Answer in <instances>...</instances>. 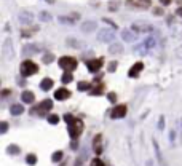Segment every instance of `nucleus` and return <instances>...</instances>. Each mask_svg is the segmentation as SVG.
<instances>
[{
    "mask_svg": "<svg viewBox=\"0 0 182 166\" xmlns=\"http://www.w3.org/2000/svg\"><path fill=\"white\" fill-rule=\"evenodd\" d=\"M19 71H21V75L24 78H27V77H31V75H34V74L38 72V66L34 61H31V59H26V61L21 62Z\"/></svg>",
    "mask_w": 182,
    "mask_h": 166,
    "instance_id": "f257e3e1",
    "label": "nucleus"
},
{
    "mask_svg": "<svg viewBox=\"0 0 182 166\" xmlns=\"http://www.w3.org/2000/svg\"><path fill=\"white\" fill-rule=\"evenodd\" d=\"M58 64H59V67L62 69L64 72H71L72 74V71H75L77 66H78V61L75 58H72V56H62V58H59Z\"/></svg>",
    "mask_w": 182,
    "mask_h": 166,
    "instance_id": "f03ea898",
    "label": "nucleus"
},
{
    "mask_svg": "<svg viewBox=\"0 0 182 166\" xmlns=\"http://www.w3.org/2000/svg\"><path fill=\"white\" fill-rule=\"evenodd\" d=\"M83 128H85V124H83V121L80 118H74L71 123H69V134H71V137L74 141L83 133Z\"/></svg>",
    "mask_w": 182,
    "mask_h": 166,
    "instance_id": "7ed1b4c3",
    "label": "nucleus"
},
{
    "mask_svg": "<svg viewBox=\"0 0 182 166\" xmlns=\"http://www.w3.org/2000/svg\"><path fill=\"white\" fill-rule=\"evenodd\" d=\"M115 38V29H102L97 32V40L104 42V43H114Z\"/></svg>",
    "mask_w": 182,
    "mask_h": 166,
    "instance_id": "20e7f679",
    "label": "nucleus"
},
{
    "mask_svg": "<svg viewBox=\"0 0 182 166\" xmlns=\"http://www.w3.org/2000/svg\"><path fill=\"white\" fill-rule=\"evenodd\" d=\"M2 54L7 61L15 58V50H13V45H11V38H5L3 46H2Z\"/></svg>",
    "mask_w": 182,
    "mask_h": 166,
    "instance_id": "39448f33",
    "label": "nucleus"
},
{
    "mask_svg": "<svg viewBox=\"0 0 182 166\" xmlns=\"http://www.w3.org/2000/svg\"><path fill=\"white\" fill-rule=\"evenodd\" d=\"M102 64H104V59L102 58H94V59L86 61V67H88V71L91 74H97V72H99L101 67H102Z\"/></svg>",
    "mask_w": 182,
    "mask_h": 166,
    "instance_id": "423d86ee",
    "label": "nucleus"
},
{
    "mask_svg": "<svg viewBox=\"0 0 182 166\" xmlns=\"http://www.w3.org/2000/svg\"><path fill=\"white\" fill-rule=\"evenodd\" d=\"M126 112H128V107L125 104H118V105H115L114 109H112L110 117L112 118H123L125 115H126Z\"/></svg>",
    "mask_w": 182,
    "mask_h": 166,
    "instance_id": "0eeeda50",
    "label": "nucleus"
},
{
    "mask_svg": "<svg viewBox=\"0 0 182 166\" xmlns=\"http://www.w3.org/2000/svg\"><path fill=\"white\" fill-rule=\"evenodd\" d=\"M35 109H37V114H38V115H45L48 110L53 109V101H51V99H45V101H42Z\"/></svg>",
    "mask_w": 182,
    "mask_h": 166,
    "instance_id": "6e6552de",
    "label": "nucleus"
},
{
    "mask_svg": "<svg viewBox=\"0 0 182 166\" xmlns=\"http://www.w3.org/2000/svg\"><path fill=\"white\" fill-rule=\"evenodd\" d=\"M18 19H19V22L21 24H26V26H29V24H32V21H34V15L31 11H21L19 13V16H18Z\"/></svg>",
    "mask_w": 182,
    "mask_h": 166,
    "instance_id": "1a4fd4ad",
    "label": "nucleus"
},
{
    "mask_svg": "<svg viewBox=\"0 0 182 166\" xmlns=\"http://www.w3.org/2000/svg\"><path fill=\"white\" fill-rule=\"evenodd\" d=\"M40 51V46L38 45H24L22 46V56L24 58H29V56H32V54H35V53H38Z\"/></svg>",
    "mask_w": 182,
    "mask_h": 166,
    "instance_id": "9d476101",
    "label": "nucleus"
},
{
    "mask_svg": "<svg viewBox=\"0 0 182 166\" xmlns=\"http://www.w3.org/2000/svg\"><path fill=\"white\" fill-rule=\"evenodd\" d=\"M128 5H131L133 8H141V10H147L150 7V0H128Z\"/></svg>",
    "mask_w": 182,
    "mask_h": 166,
    "instance_id": "9b49d317",
    "label": "nucleus"
},
{
    "mask_svg": "<svg viewBox=\"0 0 182 166\" xmlns=\"http://www.w3.org/2000/svg\"><path fill=\"white\" fill-rule=\"evenodd\" d=\"M96 29H97V22H96V21H85V22L80 26V31L85 32V34L94 32Z\"/></svg>",
    "mask_w": 182,
    "mask_h": 166,
    "instance_id": "f8f14e48",
    "label": "nucleus"
},
{
    "mask_svg": "<svg viewBox=\"0 0 182 166\" xmlns=\"http://www.w3.org/2000/svg\"><path fill=\"white\" fill-rule=\"evenodd\" d=\"M54 98L58 99V101H66V99H69L71 98V91H69L67 88H58L54 91Z\"/></svg>",
    "mask_w": 182,
    "mask_h": 166,
    "instance_id": "ddd939ff",
    "label": "nucleus"
},
{
    "mask_svg": "<svg viewBox=\"0 0 182 166\" xmlns=\"http://www.w3.org/2000/svg\"><path fill=\"white\" fill-rule=\"evenodd\" d=\"M125 48L121 43H118V42H114V43H110L109 45V53L110 54H114V56H120V54H123Z\"/></svg>",
    "mask_w": 182,
    "mask_h": 166,
    "instance_id": "4468645a",
    "label": "nucleus"
},
{
    "mask_svg": "<svg viewBox=\"0 0 182 166\" xmlns=\"http://www.w3.org/2000/svg\"><path fill=\"white\" fill-rule=\"evenodd\" d=\"M131 29H133L136 34H139V32H153V27H152V26L141 24V22H134V24L131 26Z\"/></svg>",
    "mask_w": 182,
    "mask_h": 166,
    "instance_id": "2eb2a0df",
    "label": "nucleus"
},
{
    "mask_svg": "<svg viewBox=\"0 0 182 166\" xmlns=\"http://www.w3.org/2000/svg\"><path fill=\"white\" fill-rule=\"evenodd\" d=\"M121 38H123L125 42H128V43H131V42H134V40L137 38V34H136L133 29H123Z\"/></svg>",
    "mask_w": 182,
    "mask_h": 166,
    "instance_id": "dca6fc26",
    "label": "nucleus"
},
{
    "mask_svg": "<svg viewBox=\"0 0 182 166\" xmlns=\"http://www.w3.org/2000/svg\"><path fill=\"white\" fill-rule=\"evenodd\" d=\"M144 69V64L139 61V62H136L131 69H130V72H128V77H131V78H136L139 74H141V71Z\"/></svg>",
    "mask_w": 182,
    "mask_h": 166,
    "instance_id": "f3484780",
    "label": "nucleus"
},
{
    "mask_svg": "<svg viewBox=\"0 0 182 166\" xmlns=\"http://www.w3.org/2000/svg\"><path fill=\"white\" fill-rule=\"evenodd\" d=\"M67 45L71 46V48H75V50H83L85 48V42H81V40H78V38H67Z\"/></svg>",
    "mask_w": 182,
    "mask_h": 166,
    "instance_id": "a211bd4d",
    "label": "nucleus"
},
{
    "mask_svg": "<svg viewBox=\"0 0 182 166\" xmlns=\"http://www.w3.org/2000/svg\"><path fill=\"white\" fill-rule=\"evenodd\" d=\"M93 85H94V86H91V90H90V94H91V96H99V94H102V93H104V90H106L104 83L93 81Z\"/></svg>",
    "mask_w": 182,
    "mask_h": 166,
    "instance_id": "6ab92c4d",
    "label": "nucleus"
},
{
    "mask_svg": "<svg viewBox=\"0 0 182 166\" xmlns=\"http://www.w3.org/2000/svg\"><path fill=\"white\" fill-rule=\"evenodd\" d=\"M101 141H102V134H96L94 139H93V149H94V152H96V155H101V152H102Z\"/></svg>",
    "mask_w": 182,
    "mask_h": 166,
    "instance_id": "aec40b11",
    "label": "nucleus"
},
{
    "mask_svg": "<svg viewBox=\"0 0 182 166\" xmlns=\"http://www.w3.org/2000/svg\"><path fill=\"white\" fill-rule=\"evenodd\" d=\"M21 99H22V102H26V104H32L34 101H35V96H34V93L32 91H22V94H21Z\"/></svg>",
    "mask_w": 182,
    "mask_h": 166,
    "instance_id": "412c9836",
    "label": "nucleus"
},
{
    "mask_svg": "<svg viewBox=\"0 0 182 166\" xmlns=\"http://www.w3.org/2000/svg\"><path fill=\"white\" fill-rule=\"evenodd\" d=\"M53 85H54V81H53V78H43L42 80V83H40V88L43 90V91H50L51 88H53Z\"/></svg>",
    "mask_w": 182,
    "mask_h": 166,
    "instance_id": "4be33fe9",
    "label": "nucleus"
},
{
    "mask_svg": "<svg viewBox=\"0 0 182 166\" xmlns=\"http://www.w3.org/2000/svg\"><path fill=\"white\" fill-rule=\"evenodd\" d=\"M10 112H11V115H21L24 112V107L21 104H13L11 109H10Z\"/></svg>",
    "mask_w": 182,
    "mask_h": 166,
    "instance_id": "5701e85b",
    "label": "nucleus"
},
{
    "mask_svg": "<svg viewBox=\"0 0 182 166\" xmlns=\"http://www.w3.org/2000/svg\"><path fill=\"white\" fill-rule=\"evenodd\" d=\"M144 45H145V48L150 51V50H153V48H155V45H157V40L153 38V37H149V38L144 42Z\"/></svg>",
    "mask_w": 182,
    "mask_h": 166,
    "instance_id": "b1692460",
    "label": "nucleus"
},
{
    "mask_svg": "<svg viewBox=\"0 0 182 166\" xmlns=\"http://www.w3.org/2000/svg\"><path fill=\"white\" fill-rule=\"evenodd\" d=\"M91 86H93V83H86V81H80L78 85H77V88H78V91H90L91 90Z\"/></svg>",
    "mask_w": 182,
    "mask_h": 166,
    "instance_id": "393cba45",
    "label": "nucleus"
},
{
    "mask_svg": "<svg viewBox=\"0 0 182 166\" xmlns=\"http://www.w3.org/2000/svg\"><path fill=\"white\" fill-rule=\"evenodd\" d=\"M38 19H42V21L47 22V21H51L53 18H51V15H50L48 11H40V13H38Z\"/></svg>",
    "mask_w": 182,
    "mask_h": 166,
    "instance_id": "a878e982",
    "label": "nucleus"
},
{
    "mask_svg": "<svg viewBox=\"0 0 182 166\" xmlns=\"http://www.w3.org/2000/svg\"><path fill=\"white\" fill-rule=\"evenodd\" d=\"M72 80H74V77H72L71 72H64L62 77H61V81H62V83H71Z\"/></svg>",
    "mask_w": 182,
    "mask_h": 166,
    "instance_id": "bb28decb",
    "label": "nucleus"
},
{
    "mask_svg": "<svg viewBox=\"0 0 182 166\" xmlns=\"http://www.w3.org/2000/svg\"><path fill=\"white\" fill-rule=\"evenodd\" d=\"M62 155H64L62 152H61V150H58V152H54V154H53L51 160H53L54 163H58V161H61V160H62Z\"/></svg>",
    "mask_w": 182,
    "mask_h": 166,
    "instance_id": "cd10ccee",
    "label": "nucleus"
},
{
    "mask_svg": "<svg viewBox=\"0 0 182 166\" xmlns=\"http://www.w3.org/2000/svg\"><path fill=\"white\" fill-rule=\"evenodd\" d=\"M134 51H136L137 54H145V53H147L149 50L145 48V45H144V42H142V43H141V45H139V46H136V48H134Z\"/></svg>",
    "mask_w": 182,
    "mask_h": 166,
    "instance_id": "c85d7f7f",
    "label": "nucleus"
},
{
    "mask_svg": "<svg viewBox=\"0 0 182 166\" xmlns=\"http://www.w3.org/2000/svg\"><path fill=\"white\" fill-rule=\"evenodd\" d=\"M48 123H51V124H58V123H59V117L56 115V114L48 115Z\"/></svg>",
    "mask_w": 182,
    "mask_h": 166,
    "instance_id": "c756f323",
    "label": "nucleus"
},
{
    "mask_svg": "<svg viewBox=\"0 0 182 166\" xmlns=\"http://www.w3.org/2000/svg\"><path fill=\"white\" fill-rule=\"evenodd\" d=\"M26 161H27V164H35L37 163V157L34 154H31V155L26 157Z\"/></svg>",
    "mask_w": 182,
    "mask_h": 166,
    "instance_id": "7c9ffc66",
    "label": "nucleus"
},
{
    "mask_svg": "<svg viewBox=\"0 0 182 166\" xmlns=\"http://www.w3.org/2000/svg\"><path fill=\"white\" fill-rule=\"evenodd\" d=\"M35 31H37V27H32V29H22V37H31Z\"/></svg>",
    "mask_w": 182,
    "mask_h": 166,
    "instance_id": "2f4dec72",
    "label": "nucleus"
},
{
    "mask_svg": "<svg viewBox=\"0 0 182 166\" xmlns=\"http://www.w3.org/2000/svg\"><path fill=\"white\" fill-rule=\"evenodd\" d=\"M58 19H59V22H62V24H74V19L67 18V16H59Z\"/></svg>",
    "mask_w": 182,
    "mask_h": 166,
    "instance_id": "473e14b6",
    "label": "nucleus"
},
{
    "mask_svg": "<svg viewBox=\"0 0 182 166\" xmlns=\"http://www.w3.org/2000/svg\"><path fill=\"white\" fill-rule=\"evenodd\" d=\"M118 5H120L118 0H115V2H110V3H109V10H110V11H117V10H118Z\"/></svg>",
    "mask_w": 182,
    "mask_h": 166,
    "instance_id": "72a5a7b5",
    "label": "nucleus"
},
{
    "mask_svg": "<svg viewBox=\"0 0 182 166\" xmlns=\"http://www.w3.org/2000/svg\"><path fill=\"white\" fill-rule=\"evenodd\" d=\"M53 59H54V56H53V54H50V53H47V54H45V56H43V59H42V61H43L45 64H50V62H53Z\"/></svg>",
    "mask_w": 182,
    "mask_h": 166,
    "instance_id": "f704fd0d",
    "label": "nucleus"
},
{
    "mask_svg": "<svg viewBox=\"0 0 182 166\" xmlns=\"http://www.w3.org/2000/svg\"><path fill=\"white\" fill-rule=\"evenodd\" d=\"M91 166H106V163H104L101 158H94V160L91 161Z\"/></svg>",
    "mask_w": 182,
    "mask_h": 166,
    "instance_id": "c9c22d12",
    "label": "nucleus"
},
{
    "mask_svg": "<svg viewBox=\"0 0 182 166\" xmlns=\"http://www.w3.org/2000/svg\"><path fill=\"white\" fill-rule=\"evenodd\" d=\"M117 67H118V62H117V61H112V62L109 64V72H115Z\"/></svg>",
    "mask_w": 182,
    "mask_h": 166,
    "instance_id": "e433bc0d",
    "label": "nucleus"
},
{
    "mask_svg": "<svg viewBox=\"0 0 182 166\" xmlns=\"http://www.w3.org/2000/svg\"><path fill=\"white\" fill-rule=\"evenodd\" d=\"M107 99H109L110 102H115V101H117V94H115V93H109V94H107Z\"/></svg>",
    "mask_w": 182,
    "mask_h": 166,
    "instance_id": "4c0bfd02",
    "label": "nucleus"
},
{
    "mask_svg": "<svg viewBox=\"0 0 182 166\" xmlns=\"http://www.w3.org/2000/svg\"><path fill=\"white\" fill-rule=\"evenodd\" d=\"M8 152H10V154H19V149L16 145H10L8 147Z\"/></svg>",
    "mask_w": 182,
    "mask_h": 166,
    "instance_id": "58836bf2",
    "label": "nucleus"
},
{
    "mask_svg": "<svg viewBox=\"0 0 182 166\" xmlns=\"http://www.w3.org/2000/svg\"><path fill=\"white\" fill-rule=\"evenodd\" d=\"M7 129H8V124H7V121H2V133H7Z\"/></svg>",
    "mask_w": 182,
    "mask_h": 166,
    "instance_id": "ea45409f",
    "label": "nucleus"
},
{
    "mask_svg": "<svg viewBox=\"0 0 182 166\" xmlns=\"http://www.w3.org/2000/svg\"><path fill=\"white\" fill-rule=\"evenodd\" d=\"M160 3L166 7V5H170V3H171V0H160Z\"/></svg>",
    "mask_w": 182,
    "mask_h": 166,
    "instance_id": "a19ab883",
    "label": "nucleus"
},
{
    "mask_svg": "<svg viewBox=\"0 0 182 166\" xmlns=\"http://www.w3.org/2000/svg\"><path fill=\"white\" fill-rule=\"evenodd\" d=\"M2 94H3V98H7V96L10 94V90H3V91H2Z\"/></svg>",
    "mask_w": 182,
    "mask_h": 166,
    "instance_id": "79ce46f5",
    "label": "nucleus"
},
{
    "mask_svg": "<svg viewBox=\"0 0 182 166\" xmlns=\"http://www.w3.org/2000/svg\"><path fill=\"white\" fill-rule=\"evenodd\" d=\"M177 15H180V16H182V8H179V10H177Z\"/></svg>",
    "mask_w": 182,
    "mask_h": 166,
    "instance_id": "37998d69",
    "label": "nucleus"
},
{
    "mask_svg": "<svg viewBox=\"0 0 182 166\" xmlns=\"http://www.w3.org/2000/svg\"><path fill=\"white\" fill-rule=\"evenodd\" d=\"M47 2H48V3H54V0H47Z\"/></svg>",
    "mask_w": 182,
    "mask_h": 166,
    "instance_id": "c03bdc74",
    "label": "nucleus"
}]
</instances>
